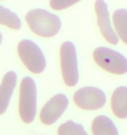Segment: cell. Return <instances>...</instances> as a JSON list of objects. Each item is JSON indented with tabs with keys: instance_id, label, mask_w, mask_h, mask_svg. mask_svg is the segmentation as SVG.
Returning a JSON list of instances; mask_svg holds the SVG:
<instances>
[{
	"instance_id": "obj_1",
	"label": "cell",
	"mask_w": 127,
	"mask_h": 135,
	"mask_svg": "<svg viewBox=\"0 0 127 135\" xmlns=\"http://www.w3.org/2000/svg\"><path fill=\"white\" fill-rule=\"evenodd\" d=\"M25 20L31 32L43 38L55 36L61 29L60 18L44 9L31 10L25 16Z\"/></svg>"
},
{
	"instance_id": "obj_10",
	"label": "cell",
	"mask_w": 127,
	"mask_h": 135,
	"mask_svg": "<svg viewBox=\"0 0 127 135\" xmlns=\"http://www.w3.org/2000/svg\"><path fill=\"white\" fill-rule=\"evenodd\" d=\"M112 112L118 118H127V87H118L112 93L111 100Z\"/></svg>"
},
{
	"instance_id": "obj_14",
	"label": "cell",
	"mask_w": 127,
	"mask_h": 135,
	"mask_svg": "<svg viewBox=\"0 0 127 135\" xmlns=\"http://www.w3.org/2000/svg\"><path fill=\"white\" fill-rule=\"evenodd\" d=\"M58 135H88V133L82 125L72 120H68L58 127Z\"/></svg>"
},
{
	"instance_id": "obj_12",
	"label": "cell",
	"mask_w": 127,
	"mask_h": 135,
	"mask_svg": "<svg viewBox=\"0 0 127 135\" xmlns=\"http://www.w3.org/2000/svg\"><path fill=\"white\" fill-rule=\"evenodd\" d=\"M113 24L120 40L127 45V10L118 9L113 13Z\"/></svg>"
},
{
	"instance_id": "obj_11",
	"label": "cell",
	"mask_w": 127,
	"mask_h": 135,
	"mask_svg": "<svg viewBox=\"0 0 127 135\" xmlns=\"http://www.w3.org/2000/svg\"><path fill=\"white\" fill-rule=\"evenodd\" d=\"M93 135H119L113 121L107 116L99 115L91 124Z\"/></svg>"
},
{
	"instance_id": "obj_9",
	"label": "cell",
	"mask_w": 127,
	"mask_h": 135,
	"mask_svg": "<svg viewBox=\"0 0 127 135\" xmlns=\"http://www.w3.org/2000/svg\"><path fill=\"white\" fill-rule=\"evenodd\" d=\"M17 80V74L14 71H8L3 77L0 84V115L4 114L8 109Z\"/></svg>"
},
{
	"instance_id": "obj_8",
	"label": "cell",
	"mask_w": 127,
	"mask_h": 135,
	"mask_svg": "<svg viewBox=\"0 0 127 135\" xmlns=\"http://www.w3.org/2000/svg\"><path fill=\"white\" fill-rule=\"evenodd\" d=\"M95 12L98 18V25L103 37L106 41L112 45H117L118 43V38L114 33L110 21L108 7L104 0H96Z\"/></svg>"
},
{
	"instance_id": "obj_7",
	"label": "cell",
	"mask_w": 127,
	"mask_h": 135,
	"mask_svg": "<svg viewBox=\"0 0 127 135\" xmlns=\"http://www.w3.org/2000/svg\"><path fill=\"white\" fill-rule=\"evenodd\" d=\"M68 98L64 94L53 96L42 108L40 120L45 126H51L58 121L68 107Z\"/></svg>"
},
{
	"instance_id": "obj_16",
	"label": "cell",
	"mask_w": 127,
	"mask_h": 135,
	"mask_svg": "<svg viewBox=\"0 0 127 135\" xmlns=\"http://www.w3.org/2000/svg\"><path fill=\"white\" fill-rule=\"evenodd\" d=\"M2 40H3V35L1 33H0V44L2 43Z\"/></svg>"
},
{
	"instance_id": "obj_6",
	"label": "cell",
	"mask_w": 127,
	"mask_h": 135,
	"mask_svg": "<svg viewBox=\"0 0 127 135\" xmlns=\"http://www.w3.org/2000/svg\"><path fill=\"white\" fill-rule=\"evenodd\" d=\"M73 101L80 109L95 110L104 106L106 96L100 89L87 86L80 88L74 93Z\"/></svg>"
},
{
	"instance_id": "obj_13",
	"label": "cell",
	"mask_w": 127,
	"mask_h": 135,
	"mask_svg": "<svg viewBox=\"0 0 127 135\" xmlns=\"http://www.w3.org/2000/svg\"><path fill=\"white\" fill-rule=\"evenodd\" d=\"M0 25L13 30H19L21 28V21L15 12L0 5Z\"/></svg>"
},
{
	"instance_id": "obj_15",
	"label": "cell",
	"mask_w": 127,
	"mask_h": 135,
	"mask_svg": "<svg viewBox=\"0 0 127 135\" xmlns=\"http://www.w3.org/2000/svg\"><path fill=\"white\" fill-rule=\"evenodd\" d=\"M81 0H50V5L53 10L62 11L72 6Z\"/></svg>"
},
{
	"instance_id": "obj_2",
	"label": "cell",
	"mask_w": 127,
	"mask_h": 135,
	"mask_svg": "<svg viewBox=\"0 0 127 135\" xmlns=\"http://www.w3.org/2000/svg\"><path fill=\"white\" fill-rule=\"evenodd\" d=\"M18 110L24 123L33 122L37 113V86L31 77L25 76L21 82Z\"/></svg>"
},
{
	"instance_id": "obj_5",
	"label": "cell",
	"mask_w": 127,
	"mask_h": 135,
	"mask_svg": "<svg viewBox=\"0 0 127 135\" xmlns=\"http://www.w3.org/2000/svg\"><path fill=\"white\" fill-rule=\"evenodd\" d=\"M18 53L27 69L33 74H41L46 68V60L40 47L30 40L18 43Z\"/></svg>"
},
{
	"instance_id": "obj_3",
	"label": "cell",
	"mask_w": 127,
	"mask_h": 135,
	"mask_svg": "<svg viewBox=\"0 0 127 135\" xmlns=\"http://www.w3.org/2000/svg\"><path fill=\"white\" fill-rule=\"evenodd\" d=\"M93 59L105 71L114 75H125L127 73V59L122 54L111 48L100 47L93 51Z\"/></svg>"
},
{
	"instance_id": "obj_4",
	"label": "cell",
	"mask_w": 127,
	"mask_h": 135,
	"mask_svg": "<svg viewBox=\"0 0 127 135\" xmlns=\"http://www.w3.org/2000/svg\"><path fill=\"white\" fill-rule=\"evenodd\" d=\"M60 64L64 82L68 87H74L79 79L77 51L71 41H64L60 47Z\"/></svg>"
}]
</instances>
